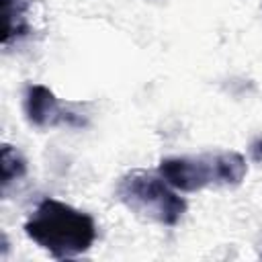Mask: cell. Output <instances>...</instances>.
<instances>
[{"label": "cell", "instance_id": "obj_1", "mask_svg": "<svg viewBox=\"0 0 262 262\" xmlns=\"http://www.w3.org/2000/svg\"><path fill=\"white\" fill-rule=\"evenodd\" d=\"M25 233L51 258L68 260L92 248L98 227L92 215L53 196H45L25 221Z\"/></svg>", "mask_w": 262, "mask_h": 262}, {"label": "cell", "instance_id": "obj_3", "mask_svg": "<svg viewBox=\"0 0 262 262\" xmlns=\"http://www.w3.org/2000/svg\"><path fill=\"white\" fill-rule=\"evenodd\" d=\"M115 196L133 215L174 227L186 213V201L160 174L147 170L125 172L115 186Z\"/></svg>", "mask_w": 262, "mask_h": 262}, {"label": "cell", "instance_id": "obj_4", "mask_svg": "<svg viewBox=\"0 0 262 262\" xmlns=\"http://www.w3.org/2000/svg\"><path fill=\"white\" fill-rule=\"evenodd\" d=\"M23 106L27 121L37 129H49L57 125H72V127L86 125L80 113L70 111L68 104H63L45 84H29L25 88Z\"/></svg>", "mask_w": 262, "mask_h": 262}, {"label": "cell", "instance_id": "obj_6", "mask_svg": "<svg viewBox=\"0 0 262 262\" xmlns=\"http://www.w3.org/2000/svg\"><path fill=\"white\" fill-rule=\"evenodd\" d=\"M27 176V160L20 156V151L8 143H2L0 149V182L2 192H8V186L14 180H20Z\"/></svg>", "mask_w": 262, "mask_h": 262}, {"label": "cell", "instance_id": "obj_5", "mask_svg": "<svg viewBox=\"0 0 262 262\" xmlns=\"http://www.w3.org/2000/svg\"><path fill=\"white\" fill-rule=\"evenodd\" d=\"M2 2V12H4V39L2 45L10 47L12 43H18L27 37L33 35V20H31V10H33V0H0Z\"/></svg>", "mask_w": 262, "mask_h": 262}, {"label": "cell", "instance_id": "obj_2", "mask_svg": "<svg viewBox=\"0 0 262 262\" xmlns=\"http://www.w3.org/2000/svg\"><path fill=\"white\" fill-rule=\"evenodd\" d=\"M158 174L176 190L196 192L211 184L237 186L248 174L246 158L239 151H215L201 156L164 158Z\"/></svg>", "mask_w": 262, "mask_h": 262}, {"label": "cell", "instance_id": "obj_7", "mask_svg": "<svg viewBox=\"0 0 262 262\" xmlns=\"http://www.w3.org/2000/svg\"><path fill=\"white\" fill-rule=\"evenodd\" d=\"M250 158L256 164H262V137H258L256 141L250 143Z\"/></svg>", "mask_w": 262, "mask_h": 262}]
</instances>
